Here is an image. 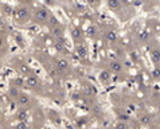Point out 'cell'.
I'll return each instance as SVG.
<instances>
[{"mask_svg": "<svg viewBox=\"0 0 160 129\" xmlns=\"http://www.w3.org/2000/svg\"><path fill=\"white\" fill-rule=\"evenodd\" d=\"M49 18H50V12L46 8H38L34 12V19L36 20V23H40V24L46 23V22H49Z\"/></svg>", "mask_w": 160, "mask_h": 129, "instance_id": "cell-1", "label": "cell"}, {"mask_svg": "<svg viewBox=\"0 0 160 129\" xmlns=\"http://www.w3.org/2000/svg\"><path fill=\"white\" fill-rule=\"evenodd\" d=\"M24 85H26L27 87H30V89H35V87L39 86V78L32 74L28 75L26 78V81H24Z\"/></svg>", "mask_w": 160, "mask_h": 129, "instance_id": "cell-2", "label": "cell"}, {"mask_svg": "<svg viewBox=\"0 0 160 129\" xmlns=\"http://www.w3.org/2000/svg\"><path fill=\"white\" fill-rule=\"evenodd\" d=\"M15 16H16L18 20H27L28 18H30V12H28L27 8H18L16 11H15Z\"/></svg>", "mask_w": 160, "mask_h": 129, "instance_id": "cell-3", "label": "cell"}, {"mask_svg": "<svg viewBox=\"0 0 160 129\" xmlns=\"http://www.w3.org/2000/svg\"><path fill=\"white\" fill-rule=\"evenodd\" d=\"M30 102H31V100H30V96L28 94H24V93H20V96L16 98V104L19 106H27V105H30Z\"/></svg>", "mask_w": 160, "mask_h": 129, "instance_id": "cell-4", "label": "cell"}, {"mask_svg": "<svg viewBox=\"0 0 160 129\" xmlns=\"http://www.w3.org/2000/svg\"><path fill=\"white\" fill-rule=\"evenodd\" d=\"M109 66H111V70L114 71V73H120V71H122V63L120 61H112L111 63H109Z\"/></svg>", "mask_w": 160, "mask_h": 129, "instance_id": "cell-5", "label": "cell"}, {"mask_svg": "<svg viewBox=\"0 0 160 129\" xmlns=\"http://www.w3.org/2000/svg\"><path fill=\"white\" fill-rule=\"evenodd\" d=\"M151 61H152L155 65L160 63V50L159 49H155V50L151 51Z\"/></svg>", "mask_w": 160, "mask_h": 129, "instance_id": "cell-6", "label": "cell"}, {"mask_svg": "<svg viewBox=\"0 0 160 129\" xmlns=\"http://www.w3.org/2000/svg\"><path fill=\"white\" fill-rule=\"evenodd\" d=\"M27 116H28L27 114V110L24 108H22V109H19L18 113H16V120H19L20 122H23L27 118Z\"/></svg>", "mask_w": 160, "mask_h": 129, "instance_id": "cell-7", "label": "cell"}, {"mask_svg": "<svg viewBox=\"0 0 160 129\" xmlns=\"http://www.w3.org/2000/svg\"><path fill=\"white\" fill-rule=\"evenodd\" d=\"M56 67L61 71H66L69 69V62L66 61V59H59V61L56 62Z\"/></svg>", "mask_w": 160, "mask_h": 129, "instance_id": "cell-8", "label": "cell"}, {"mask_svg": "<svg viewBox=\"0 0 160 129\" xmlns=\"http://www.w3.org/2000/svg\"><path fill=\"white\" fill-rule=\"evenodd\" d=\"M106 5H108L111 9H114V11H116V9L120 8L121 3L118 2V0H108V2H106Z\"/></svg>", "mask_w": 160, "mask_h": 129, "instance_id": "cell-9", "label": "cell"}, {"mask_svg": "<svg viewBox=\"0 0 160 129\" xmlns=\"http://www.w3.org/2000/svg\"><path fill=\"white\" fill-rule=\"evenodd\" d=\"M105 38H106V40H109V42H116V40H117V34H116L114 31H106Z\"/></svg>", "mask_w": 160, "mask_h": 129, "instance_id": "cell-10", "label": "cell"}, {"mask_svg": "<svg viewBox=\"0 0 160 129\" xmlns=\"http://www.w3.org/2000/svg\"><path fill=\"white\" fill-rule=\"evenodd\" d=\"M8 93H9V96H11L12 98H15V100H16L18 97L20 96V90H19L18 87H15V86H11V87H9Z\"/></svg>", "mask_w": 160, "mask_h": 129, "instance_id": "cell-11", "label": "cell"}, {"mask_svg": "<svg viewBox=\"0 0 160 129\" xmlns=\"http://www.w3.org/2000/svg\"><path fill=\"white\" fill-rule=\"evenodd\" d=\"M77 54L81 56V58H85V56L87 55V50L85 49L83 46H81V45H78L77 46Z\"/></svg>", "mask_w": 160, "mask_h": 129, "instance_id": "cell-12", "label": "cell"}, {"mask_svg": "<svg viewBox=\"0 0 160 129\" xmlns=\"http://www.w3.org/2000/svg\"><path fill=\"white\" fill-rule=\"evenodd\" d=\"M100 78H101L102 82H108V81L111 80V73H109V71H106V70H104V71H101Z\"/></svg>", "mask_w": 160, "mask_h": 129, "instance_id": "cell-13", "label": "cell"}, {"mask_svg": "<svg viewBox=\"0 0 160 129\" xmlns=\"http://www.w3.org/2000/svg\"><path fill=\"white\" fill-rule=\"evenodd\" d=\"M139 121H140V124L141 125H149V122H151V117L148 114H144V116H141V117L139 118Z\"/></svg>", "mask_w": 160, "mask_h": 129, "instance_id": "cell-14", "label": "cell"}, {"mask_svg": "<svg viewBox=\"0 0 160 129\" xmlns=\"http://www.w3.org/2000/svg\"><path fill=\"white\" fill-rule=\"evenodd\" d=\"M86 34H87V36L93 38L97 34V27L96 26H89L87 27V30H86Z\"/></svg>", "mask_w": 160, "mask_h": 129, "instance_id": "cell-15", "label": "cell"}, {"mask_svg": "<svg viewBox=\"0 0 160 129\" xmlns=\"http://www.w3.org/2000/svg\"><path fill=\"white\" fill-rule=\"evenodd\" d=\"M23 83H24V81H23V78H15V80H12V86H15V87H20V86H23Z\"/></svg>", "mask_w": 160, "mask_h": 129, "instance_id": "cell-16", "label": "cell"}, {"mask_svg": "<svg viewBox=\"0 0 160 129\" xmlns=\"http://www.w3.org/2000/svg\"><path fill=\"white\" fill-rule=\"evenodd\" d=\"M53 32H54V35L58 36V38H61L62 35H63V30H62V27H59V26L53 28Z\"/></svg>", "mask_w": 160, "mask_h": 129, "instance_id": "cell-17", "label": "cell"}, {"mask_svg": "<svg viewBox=\"0 0 160 129\" xmlns=\"http://www.w3.org/2000/svg\"><path fill=\"white\" fill-rule=\"evenodd\" d=\"M149 38V34L147 32V31H141V32L139 34V39L141 40V42H145V40H148Z\"/></svg>", "mask_w": 160, "mask_h": 129, "instance_id": "cell-18", "label": "cell"}, {"mask_svg": "<svg viewBox=\"0 0 160 129\" xmlns=\"http://www.w3.org/2000/svg\"><path fill=\"white\" fill-rule=\"evenodd\" d=\"M152 78L153 80H160V67H155L152 70Z\"/></svg>", "mask_w": 160, "mask_h": 129, "instance_id": "cell-19", "label": "cell"}, {"mask_svg": "<svg viewBox=\"0 0 160 129\" xmlns=\"http://www.w3.org/2000/svg\"><path fill=\"white\" fill-rule=\"evenodd\" d=\"M73 38L74 39H81V31L78 30V28H73Z\"/></svg>", "mask_w": 160, "mask_h": 129, "instance_id": "cell-20", "label": "cell"}, {"mask_svg": "<svg viewBox=\"0 0 160 129\" xmlns=\"http://www.w3.org/2000/svg\"><path fill=\"white\" fill-rule=\"evenodd\" d=\"M49 20H50V24H51L53 27H56V26H58V19H56V18L50 16V18H49Z\"/></svg>", "mask_w": 160, "mask_h": 129, "instance_id": "cell-21", "label": "cell"}, {"mask_svg": "<svg viewBox=\"0 0 160 129\" xmlns=\"http://www.w3.org/2000/svg\"><path fill=\"white\" fill-rule=\"evenodd\" d=\"M114 129H128V125L125 124V122H117Z\"/></svg>", "mask_w": 160, "mask_h": 129, "instance_id": "cell-22", "label": "cell"}, {"mask_svg": "<svg viewBox=\"0 0 160 129\" xmlns=\"http://www.w3.org/2000/svg\"><path fill=\"white\" fill-rule=\"evenodd\" d=\"M16 129H28V127H27L26 122H19L16 125Z\"/></svg>", "mask_w": 160, "mask_h": 129, "instance_id": "cell-23", "label": "cell"}, {"mask_svg": "<svg viewBox=\"0 0 160 129\" xmlns=\"http://www.w3.org/2000/svg\"><path fill=\"white\" fill-rule=\"evenodd\" d=\"M118 120H121V122H124V121L129 120V117H128L127 114H120V116H118Z\"/></svg>", "mask_w": 160, "mask_h": 129, "instance_id": "cell-24", "label": "cell"}, {"mask_svg": "<svg viewBox=\"0 0 160 129\" xmlns=\"http://www.w3.org/2000/svg\"><path fill=\"white\" fill-rule=\"evenodd\" d=\"M20 71H23V73H26V74H27V73H30V69H28L27 66L22 65V66H20Z\"/></svg>", "mask_w": 160, "mask_h": 129, "instance_id": "cell-25", "label": "cell"}, {"mask_svg": "<svg viewBox=\"0 0 160 129\" xmlns=\"http://www.w3.org/2000/svg\"><path fill=\"white\" fill-rule=\"evenodd\" d=\"M85 93H86V94H90V93H92V89H90V86L85 87Z\"/></svg>", "mask_w": 160, "mask_h": 129, "instance_id": "cell-26", "label": "cell"}, {"mask_svg": "<svg viewBox=\"0 0 160 129\" xmlns=\"http://www.w3.org/2000/svg\"><path fill=\"white\" fill-rule=\"evenodd\" d=\"M3 45H4V39H3L2 35H0V47H2Z\"/></svg>", "mask_w": 160, "mask_h": 129, "instance_id": "cell-27", "label": "cell"}, {"mask_svg": "<svg viewBox=\"0 0 160 129\" xmlns=\"http://www.w3.org/2000/svg\"><path fill=\"white\" fill-rule=\"evenodd\" d=\"M129 109H131V110H134L136 108H134V105H129Z\"/></svg>", "mask_w": 160, "mask_h": 129, "instance_id": "cell-28", "label": "cell"}, {"mask_svg": "<svg viewBox=\"0 0 160 129\" xmlns=\"http://www.w3.org/2000/svg\"><path fill=\"white\" fill-rule=\"evenodd\" d=\"M0 114H2V108H0Z\"/></svg>", "mask_w": 160, "mask_h": 129, "instance_id": "cell-29", "label": "cell"}, {"mask_svg": "<svg viewBox=\"0 0 160 129\" xmlns=\"http://www.w3.org/2000/svg\"><path fill=\"white\" fill-rule=\"evenodd\" d=\"M159 112H160V105H159Z\"/></svg>", "mask_w": 160, "mask_h": 129, "instance_id": "cell-30", "label": "cell"}]
</instances>
